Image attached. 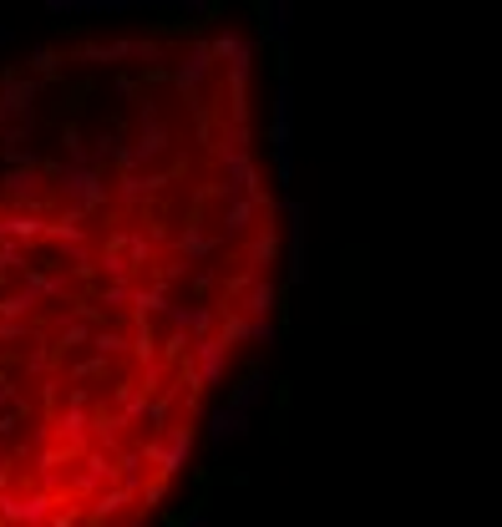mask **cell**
<instances>
[{
  "mask_svg": "<svg viewBox=\"0 0 502 527\" xmlns=\"http://www.w3.org/2000/svg\"><path fill=\"white\" fill-rule=\"evenodd\" d=\"M31 97H36V87H31V81H11V87L0 91V107H5V112H26Z\"/></svg>",
  "mask_w": 502,
  "mask_h": 527,
  "instance_id": "cell-4",
  "label": "cell"
},
{
  "mask_svg": "<svg viewBox=\"0 0 502 527\" xmlns=\"http://www.w3.org/2000/svg\"><path fill=\"white\" fill-rule=\"evenodd\" d=\"M249 431V411H239V406H223V411H213V421H208V441L213 447H229L233 437H244Z\"/></svg>",
  "mask_w": 502,
  "mask_h": 527,
  "instance_id": "cell-1",
  "label": "cell"
},
{
  "mask_svg": "<svg viewBox=\"0 0 502 527\" xmlns=\"http://www.w3.org/2000/svg\"><path fill=\"white\" fill-rule=\"evenodd\" d=\"M264 15H270V36H274V31H284V26H289V5H270Z\"/></svg>",
  "mask_w": 502,
  "mask_h": 527,
  "instance_id": "cell-5",
  "label": "cell"
},
{
  "mask_svg": "<svg viewBox=\"0 0 502 527\" xmlns=\"http://www.w3.org/2000/svg\"><path fill=\"white\" fill-rule=\"evenodd\" d=\"M0 46H11V26H0Z\"/></svg>",
  "mask_w": 502,
  "mask_h": 527,
  "instance_id": "cell-6",
  "label": "cell"
},
{
  "mask_svg": "<svg viewBox=\"0 0 502 527\" xmlns=\"http://www.w3.org/2000/svg\"><path fill=\"white\" fill-rule=\"evenodd\" d=\"M62 183L71 188V198H81V203H97V198H102V188H97V178H91V167H71Z\"/></svg>",
  "mask_w": 502,
  "mask_h": 527,
  "instance_id": "cell-2",
  "label": "cell"
},
{
  "mask_svg": "<svg viewBox=\"0 0 502 527\" xmlns=\"http://www.w3.org/2000/svg\"><path fill=\"white\" fill-rule=\"evenodd\" d=\"M289 279H305V213H295V244H289Z\"/></svg>",
  "mask_w": 502,
  "mask_h": 527,
  "instance_id": "cell-3",
  "label": "cell"
}]
</instances>
